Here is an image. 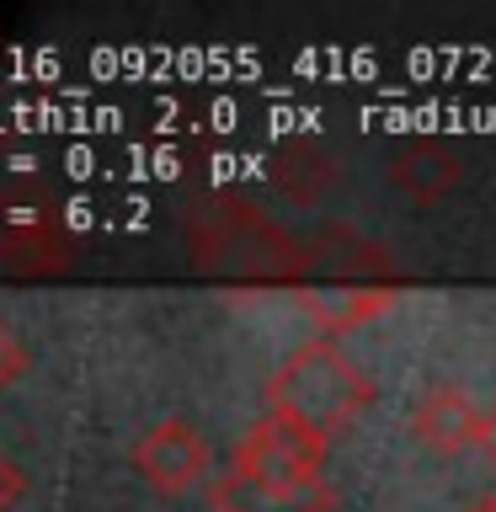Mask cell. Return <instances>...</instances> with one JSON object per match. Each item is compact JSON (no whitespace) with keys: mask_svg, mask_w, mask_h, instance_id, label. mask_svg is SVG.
Wrapping results in <instances>:
<instances>
[{"mask_svg":"<svg viewBox=\"0 0 496 512\" xmlns=\"http://www.w3.org/2000/svg\"><path fill=\"white\" fill-rule=\"evenodd\" d=\"M379 379L342 347V336H310L262 379V411L336 443L374 411Z\"/></svg>","mask_w":496,"mask_h":512,"instance_id":"1","label":"cell"},{"mask_svg":"<svg viewBox=\"0 0 496 512\" xmlns=\"http://www.w3.org/2000/svg\"><path fill=\"white\" fill-rule=\"evenodd\" d=\"M134 470L144 486H155L160 496H182L192 486H208L214 470V448L187 416H160L155 427H144L134 438Z\"/></svg>","mask_w":496,"mask_h":512,"instance_id":"2","label":"cell"},{"mask_svg":"<svg viewBox=\"0 0 496 512\" xmlns=\"http://www.w3.org/2000/svg\"><path fill=\"white\" fill-rule=\"evenodd\" d=\"M75 251H80V240L75 230L64 224L59 208H6V219H0V256H6V267L16 272H64L75 262Z\"/></svg>","mask_w":496,"mask_h":512,"instance_id":"3","label":"cell"},{"mask_svg":"<svg viewBox=\"0 0 496 512\" xmlns=\"http://www.w3.org/2000/svg\"><path fill=\"white\" fill-rule=\"evenodd\" d=\"M406 432L422 448H432L438 459H459V454H470L475 438H480V406H475V395L464 390V384L438 379L411 400Z\"/></svg>","mask_w":496,"mask_h":512,"instance_id":"4","label":"cell"},{"mask_svg":"<svg viewBox=\"0 0 496 512\" xmlns=\"http://www.w3.org/2000/svg\"><path fill=\"white\" fill-rule=\"evenodd\" d=\"M294 304L320 326V336H347L379 320L384 310L400 304L395 283H326V288H299Z\"/></svg>","mask_w":496,"mask_h":512,"instance_id":"5","label":"cell"},{"mask_svg":"<svg viewBox=\"0 0 496 512\" xmlns=\"http://www.w3.org/2000/svg\"><path fill=\"white\" fill-rule=\"evenodd\" d=\"M390 182L406 192L411 203H438L443 192L459 182V155L443 150L438 139H416L390 160Z\"/></svg>","mask_w":496,"mask_h":512,"instance_id":"6","label":"cell"},{"mask_svg":"<svg viewBox=\"0 0 496 512\" xmlns=\"http://www.w3.org/2000/svg\"><path fill=\"white\" fill-rule=\"evenodd\" d=\"M22 374H27V342L6 326V320H0V395H6Z\"/></svg>","mask_w":496,"mask_h":512,"instance_id":"7","label":"cell"},{"mask_svg":"<svg viewBox=\"0 0 496 512\" xmlns=\"http://www.w3.org/2000/svg\"><path fill=\"white\" fill-rule=\"evenodd\" d=\"M22 491H27V475H22V464H16L6 448H0V512H16V502H22Z\"/></svg>","mask_w":496,"mask_h":512,"instance_id":"8","label":"cell"},{"mask_svg":"<svg viewBox=\"0 0 496 512\" xmlns=\"http://www.w3.org/2000/svg\"><path fill=\"white\" fill-rule=\"evenodd\" d=\"M475 454H480V459H486L491 470H496V406L480 411V438H475Z\"/></svg>","mask_w":496,"mask_h":512,"instance_id":"9","label":"cell"},{"mask_svg":"<svg viewBox=\"0 0 496 512\" xmlns=\"http://www.w3.org/2000/svg\"><path fill=\"white\" fill-rule=\"evenodd\" d=\"M464 512H496V496H475V502L464 507Z\"/></svg>","mask_w":496,"mask_h":512,"instance_id":"10","label":"cell"}]
</instances>
